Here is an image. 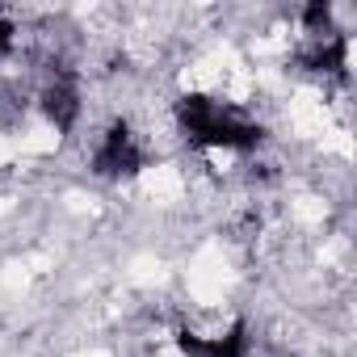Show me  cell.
Listing matches in <instances>:
<instances>
[{
	"instance_id": "obj_4",
	"label": "cell",
	"mask_w": 357,
	"mask_h": 357,
	"mask_svg": "<svg viewBox=\"0 0 357 357\" xmlns=\"http://www.w3.org/2000/svg\"><path fill=\"white\" fill-rule=\"evenodd\" d=\"M34 122H43L38 109L22 105L17 97H0V168H13V164L30 151V143H34ZM43 126H47V122H43Z\"/></svg>"
},
{
	"instance_id": "obj_3",
	"label": "cell",
	"mask_w": 357,
	"mask_h": 357,
	"mask_svg": "<svg viewBox=\"0 0 357 357\" xmlns=\"http://www.w3.org/2000/svg\"><path fill=\"white\" fill-rule=\"evenodd\" d=\"M34 109H38V118L47 122V130L59 139V135H72L76 130V122H80V84H76V76L72 72H55L47 84H43V93L34 97Z\"/></svg>"
},
{
	"instance_id": "obj_2",
	"label": "cell",
	"mask_w": 357,
	"mask_h": 357,
	"mask_svg": "<svg viewBox=\"0 0 357 357\" xmlns=\"http://www.w3.org/2000/svg\"><path fill=\"white\" fill-rule=\"evenodd\" d=\"M139 168H147V151L139 143V135L130 130V122H109L93 147V172L109 176V181H122V176H135Z\"/></svg>"
},
{
	"instance_id": "obj_5",
	"label": "cell",
	"mask_w": 357,
	"mask_h": 357,
	"mask_svg": "<svg viewBox=\"0 0 357 357\" xmlns=\"http://www.w3.org/2000/svg\"><path fill=\"white\" fill-rule=\"evenodd\" d=\"M190 357H248V328L244 324H231L227 332H215V336H194V332H181L176 336Z\"/></svg>"
},
{
	"instance_id": "obj_1",
	"label": "cell",
	"mask_w": 357,
	"mask_h": 357,
	"mask_svg": "<svg viewBox=\"0 0 357 357\" xmlns=\"http://www.w3.org/2000/svg\"><path fill=\"white\" fill-rule=\"evenodd\" d=\"M176 126L194 147L206 151H257L265 143V126L257 118L206 93H185L176 101Z\"/></svg>"
},
{
	"instance_id": "obj_6",
	"label": "cell",
	"mask_w": 357,
	"mask_h": 357,
	"mask_svg": "<svg viewBox=\"0 0 357 357\" xmlns=\"http://www.w3.org/2000/svg\"><path fill=\"white\" fill-rule=\"evenodd\" d=\"M13 47H17V26H13L5 13H0V59H9Z\"/></svg>"
}]
</instances>
